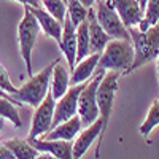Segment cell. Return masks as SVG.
I'll use <instances>...</instances> for the list:
<instances>
[{
	"mask_svg": "<svg viewBox=\"0 0 159 159\" xmlns=\"http://www.w3.org/2000/svg\"><path fill=\"white\" fill-rule=\"evenodd\" d=\"M105 72L96 70L92 78L88 83H84L81 92L78 97V116L81 119L83 127L91 126L99 118V107H97V88L102 81Z\"/></svg>",
	"mask_w": 159,
	"mask_h": 159,
	"instance_id": "5b68a950",
	"label": "cell"
},
{
	"mask_svg": "<svg viewBox=\"0 0 159 159\" xmlns=\"http://www.w3.org/2000/svg\"><path fill=\"white\" fill-rule=\"evenodd\" d=\"M0 159H15L13 153L5 147V143H3V142H0Z\"/></svg>",
	"mask_w": 159,
	"mask_h": 159,
	"instance_id": "4316f807",
	"label": "cell"
},
{
	"mask_svg": "<svg viewBox=\"0 0 159 159\" xmlns=\"http://www.w3.org/2000/svg\"><path fill=\"white\" fill-rule=\"evenodd\" d=\"M59 48L62 51L64 57L67 59V65L73 70L75 61H76V27L72 24L69 16H65L64 22H62V34H61Z\"/></svg>",
	"mask_w": 159,
	"mask_h": 159,
	"instance_id": "8fae6325",
	"label": "cell"
},
{
	"mask_svg": "<svg viewBox=\"0 0 159 159\" xmlns=\"http://www.w3.org/2000/svg\"><path fill=\"white\" fill-rule=\"evenodd\" d=\"M29 142L40 153H48L57 159H73V143L72 142L45 140V139H34Z\"/></svg>",
	"mask_w": 159,
	"mask_h": 159,
	"instance_id": "7c38bea8",
	"label": "cell"
},
{
	"mask_svg": "<svg viewBox=\"0 0 159 159\" xmlns=\"http://www.w3.org/2000/svg\"><path fill=\"white\" fill-rule=\"evenodd\" d=\"M100 132H102V121H100V118H97L91 126L84 127V130H81V134L75 140L73 159H81L86 154V151L91 148V145L94 143V140L100 135Z\"/></svg>",
	"mask_w": 159,
	"mask_h": 159,
	"instance_id": "2e32d148",
	"label": "cell"
},
{
	"mask_svg": "<svg viewBox=\"0 0 159 159\" xmlns=\"http://www.w3.org/2000/svg\"><path fill=\"white\" fill-rule=\"evenodd\" d=\"M157 21H159V0H148L143 11V19L137 25V29L145 32L151 25H154Z\"/></svg>",
	"mask_w": 159,
	"mask_h": 159,
	"instance_id": "7402d4cb",
	"label": "cell"
},
{
	"mask_svg": "<svg viewBox=\"0 0 159 159\" xmlns=\"http://www.w3.org/2000/svg\"><path fill=\"white\" fill-rule=\"evenodd\" d=\"M54 105H56V100L52 99L51 92H48L46 97L40 102L38 107H35V113L32 116V126H30L27 140L42 139L45 134H48L51 130L52 116H54Z\"/></svg>",
	"mask_w": 159,
	"mask_h": 159,
	"instance_id": "ba28073f",
	"label": "cell"
},
{
	"mask_svg": "<svg viewBox=\"0 0 159 159\" xmlns=\"http://www.w3.org/2000/svg\"><path fill=\"white\" fill-rule=\"evenodd\" d=\"M96 18L100 24V27L111 40H126V42H130L129 30L124 27L123 21L119 19L118 13L110 5L108 0L99 2L97 10H96Z\"/></svg>",
	"mask_w": 159,
	"mask_h": 159,
	"instance_id": "52a82bcc",
	"label": "cell"
},
{
	"mask_svg": "<svg viewBox=\"0 0 159 159\" xmlns=\"http://www.w3.org/2000/svg\"><path fill=\"white\" fill-rule=\"evenodd\" d=\"M127 30L130 35L132 48H134V62L126 75L132 73L145 64L156 61L159 54V21L145 32L139 30L137 27H130Z\"/></svg>",
	"mask_w": 159,
	"mask_h": 159,
	"instance_id": "6da1fadb",
	"label": "cell"
},
{
	"mask_svg": "<svg viewBox=\"0 0 159 159\" xmlns=\"http://www.w3.org/2000/svg\"><path fill=\"white\" fill-rule=\"evenodd\" d=\"M83 86H84V83L70 86L69 91L61 99H57V102L54 105V116H52L51 129L56 127L61 123H64V121H67V119L73 118L78 113V97H80V92H81Z\"/></svg>",
	"mask_w": 159,
	"mask_h": 159,
	"instance_id": "9c48e42d",
	"label": "cell"
},
{
	"mask_svg": "<svg viewBox=\"0 0 159 159\" xmlns=\"http://www.w3.org/2000/svg\"><path fill=\"white\" fill-rule=\"evenodd\" d=\"M27 7V5H24ZM27 10L32 13V16L37 19L38 25H40V30H43V34L46 37L54 38L56 42H61V34H62V22L57 21L56 18H52L48 11H45L43 8L40 7H27Z\"/></svg>",
	"mask_w": 159,
	"mask_h": 159,
	"instance_id": "9a60e30c",
	"label": "cell"
},
{
	"mask_svg": "<svg viewBox=\"0 0 159 159\" xmlns=\"http://www.w3.org/2000/svg\"><path fill=\"white\" fill-rule=\"evenodd\" d=\"M80 3H81L84 8H88V10H89V8H92V5L96 3V0H80Z\"/></svg>",
	"mask_w": 159,
	"mask_h": 159,
	"instance_id": "f1b7e54d",
	"label": "cell"
},
{
	"mask_svg": "<svg viewBox=\"0 0 159 159\" xmlns=\"http://www.w3.org/2000/svg\"><path fill=\"white\" fill-rule=\"evenodd\" d=\"M24 13H25L24 18L18 24V42H19V51H21L22 61L25 64V72H27L29 76H32L34 75L32 52L35 48L37 37L40 34V25L37 19L32 16V13L27 10V7H24Z\"/></svg>",
	"mask_w": 159,
	"mask_h": 159,
	"instance_id": "8992f818",
	"label": "cell"
},
{
	"mask_svg": "<svg viewBox=\"0 0 159 159\" xmlns=\"http://www.w3.org/2000/svg\"><path fill=\"white\" fill-rule=\"evenodd\" d=\"M42 5L45 7V11H48L52 18L64 22V18L67 16V5L62 0H42Z\"/></svg>",
	"mask_w": 159,
	"mask_h": 159,
	"instance_id": "d4e9b609",
	"label": "cell"
},
{
	"mask_svg": "<svg viewBox=\"0 0 159 159\" xmlns=\"http://www.w3.org/2000/svg\"><path fill=\"white\" fill-rule=\"evenodd\" d=\"M159 126V100H154L153 105L150 107V111L147 115V118H145V121L140 124V134L143 137H148L153 129Z\"/></svg>",
	"mask_w": 159,
	"mask_h": 159,
	"instance_id": "603a6c76",
	"label": "cell"
},
{
	"mask_svg": "<svg viewBox=\"0 0 159 159\" xmlns=\"http://www.w3.org/2000/svg\"><path fill=\"white\" fill-rule=\"evenodd\" d=\"M16 105H19V103L15 102V100H8V99L0 97V118L8 119L15 127H21L22 119L19 116V111L16 108Z\"/></svg>",
	"mask_w": 159,
	"mask_h": 159,
	"instance_id": "44dd1931",
	"label": "cell"
},
{
	"mask_svg": "<svg viewBox=\"0 0 159 159\" xmlns=\"http://www.w3.org/2000/svg\"><path fill=\"white\" fill-rule=\"evenodd\" d=\"M3 126H5V119H3V118H0V132H2Z\"/></svg>",
	"mask_w": 159,
	"mask_h": 159,
	"instance_id": "d6a6232c",
	"label": "cell"
},
{
	"mask_svg": "<svg viewBox=\"0 0 159 159\" xmlns=\"http://www.w3.org/2000/svg\"><path fill=\"white\" fill-rule=\"evenodd\" d=\"M35 159H57V157L51 156V154H48V153H38V156H37Z\"/></svg>",
	"mask_w": 159,
	"mask_h": 159,
	"instance_id": "f546056e",
	"label": "cell"
},
{
	"mask_svg": "<svg viewBox=\"0 0 159 159\" xmlns=\"http://www.w3.org/2000/svg\"><path fill=\"white\" fill-rule=\"evenodd\" d=\"M0 2H7V0H0ZM15 2H19L22 5H27V7H40L42 5V0H15Z\"/></svg>",
	"mask_w": 159,
	"mask_h": 159,
	"instance_id": "83f0119b",
	"label": "cell"
},
{
	"mask_svg": "<svg viewBox=\"0 0 159 159\" xmlns=\"http://www.w3.org/2000/svg\"><path fill=\"white\" fill-rule=\"evenodd\" d=\"M62 2H64V3H65V5H67V2H69V0H62Z\"/></svg>",
	"mask_w": 159,
	"mask_h": 159,
	"instance_id": "e575fe53",
	"label": "cell"
},
{
	"mask_svg": "<svg viewBox=\"0 0 159 159\" xmlns=\"http://www.w3.org/2000/svg\"><path fill=\"white\" fill-rule=\"evenodd\" d=\"M147 2H148V0H139V3H140V8H142V11H145V7H147Z\"/></svg>",
	"mask_w": 159,
	"mask_h": 159,
	"instance_id": "1f68e13d",
	"label": "cell"
},
{
	"mask_svg": "<svg viewBox=\"0 0 159 159\" xmlns=\"http://www.w3.org/2000/svg\"><path fill=\"white\" fill-rule=\"evenodd\" d=\"M118 80H119V72H105L102 81L97 88V107H99V118L102 121V132L99 135V143L96 148V157H100V147H102V140L103 135L107 132L108 121H110V115L113 110V103L115 97L118 92Z\"/></svg>",
	"mask_w": 159,
	"mask_h": 159,
	"instance_id": "3957f363",
	"label": "cell"
},
{
	"mask_svg": "<svg viewBox=\"0 0 159 159\" xmlns=\"http://www.w3.org/2000/svg\"><path fill=\"white\" fill-rule=\"evenodd\" d=\"M88 32H89V52H102L105 46L111 42V38L105 34V30L100 27V24L96 18V10H88Z\"/></svg>",
	"mask_w": 159,
	"mask_h": 159,
	"instance_id": "4fadbf2b",
	"label": "cell"
},
{
	"mask_svg": "<svg viewBox=\"0 0 159 159\" xmlns=\"http://www.w3.org/2000/svg\"><path fill=\"white\" fill-rule=\"evenodd\" d=\"M134 62V48L126 40H111L102 51L97 70L102 72H119L126 75Z\"/></svg>",
	"mask_w": 159,
	"mask_h": 159,
	"instance_id": "7a4b0ae2",
	"label": "cell"
},
{
	"mask_svg": "<svg viewBox=\"0 0 159 159\" xmlns=\"http://www.w3.org/2000/svg\"><path fill=\"white\" fill-rule=\"evenodd\" d=\"M100 54L102 52H91L89 56H86L80 62H76V65L72 70V76H70L72 86L88 83L89 80L92 78V75H94L96 70H97V64H99Z\"/></svg>",
	"mask_w": 159,
	"mask_h": 159,
	"instance_id": "5bb4252c",
	"label": "cell"
},
{
	"mask_svg": "<svg viewBox=\"0 0 159 159\" xmlns=\"http://www.w3.org/2000/svg\"><path fill=\"white\" fill-rule=\"evenodd\" d=\"M0 97H2V99H8V100H15V99H13V97L8 94V92H5L2 88H0ZM15 102H16V100H15Z\"/></svg>",
	"mask_w": 159,
	"mask_h": 159,
	"instance_id": "4dcf8cb0",
	"label": "cell"
},
{
	"mask_svg": "<svg viewBox=\"0 0 159 159\" xmlns=\"http://www.w3.org/2000/svg\"><path fill=\"white\" fill-rule=\"evenodd\" d=\"M56 62L57 61H52L42 72L29 76L27 81H25L21 88H18V92L13 96V99L18 103H27V105H32L34 108L38 107L40 102H42L49 92L51 75H52V69H54Z\"/></svg>",
	"mask_w": 159,
	"mask_h": 159,
	"instance_id": "277c9868",
	"label": "cell"
},
{
	"mask_svg": "<svg viewBox=\"0 0 159 159\" xmlns=\"http://www.w3.org/2000/svg\"><path fill=\"white\" fill-rule=\"evenodd\" d=\"M89 32H88V22H81L76 27V62L89 56Z\"/></svg>",
	"mask_w": 159,
	"mask_h": 159,
	"instance_id": "ffe728a7",
	"label": "cell"
},
{
	"mask_svg": "<svg viewBox=\"0 0 159 159\" xmlns=\"http://www.w3.org/2000/svg\"><path fill=\"white\" fill-rule=\"evenodd\" d=\"M70 88V76L67 69L62 64H59V61L56 62L54 69H52V75H51V84H49V92L54 100L61 99L65 92Z\"/></svg>",
	"mask_w": 159,
	"mask_h": 159,
	"instance_id": "ac0fdd59",
	"label": "cell"
},
{
	"mask_svg": "<svg viewBox=\"0 0 159 159\" xmlns=\"http://www.w3.org/2000/svg\"><path fill=\"white\" fill-rule=\"evenodd\" d=\"M108 2L118 13L126 29L137 27L143 19V11L140 8L139 0H108Z\"/></svg>",
	"mask_w": 159,
	"mask_h": 159,
	"instance_id": "30bf717a",
	"label": "cell"
},
{
	"mask_svg": "<svg viewBox=\"0 0 159 159\" xmlns=\"http://www.w3.org/2000/svg\"><path fill=\"white\" fill-rule=\"evenodd\" d=\"M67 16L70 18L72 24L75 27H78L81 22L86 21L88 18V8H84L80 0H69L67 2Z\"/></svg>",
	"mask_w": 159,
	"mask_h": 159,
	"instance_id": "cb8c5ba5",
	"label": "cell"
},
{
	"mask_svg": "<svg viewBox=\"0 0 159 159\" xmlns=\"http://www.w3.org/2000/svg\"><path fill=\"white\" fill-rule=\"evenodd\" d=\"M156 67H157V80H159V54L156 57Z\"/></svg>",
	"mask_w": 159,
	"mask_h": 159,
	"instance_id": "836d02e7",
	"label": "cell"
},
{
	"mask_svg": "<svg viewBox=\"0 0 159 159\" xmlns=\"http://www.w3.org/2000/svg\"><path fill=\"white\" fill-rule=\"evenodd\" d=\"M5 143V147L13 153V156H15V159H35L38 156L40 151H37L32 143L29 140H22V139H10Z\"/></svg>",
	"mask_w": 159,
	"mask_h": 159,
	"instance_id": "d6986e66",
	"label": "cell"
},
{
	"mask_svg": "<svg viewBox=\"0 0 159 159\" xmlns=\"http://www.w3.org/2000/svg\"><path fill=\"white\" fill-rule=\"evenodd\" d=\"M83 124L81 119H80L78 115H75L73 118L67 119L61 124H57L56 127H52L48 134L43 135L45 140H64V142H72L81 130Z\"/></svg>",
	"mask_w": 159,
	"mask_h": 159,
	"instance_id": "e0dca14e",
	"label": "cell"
},
{
	"mask_svg": "<svg viewBox=\"0 0 159 159\" xmlns=\"http://www.w3.org/2000/svg\"><path fill=\"white\" fill-rule=\"evenodd\" d=\"M0 88H2L5 92H8V94H10L11 97L18 92V88L11 83V78H10V75H8L7 69L3 67L2 64H0Z\"/></svg>",
	"mask_w": 159,
	"mask_h": 159,
	"instance_id": "484cf974",
	"label": "cell"
}]
</instances>
